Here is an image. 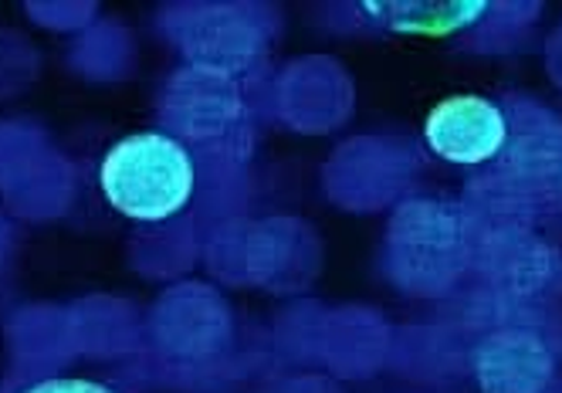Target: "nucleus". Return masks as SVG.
<instances>
[{"mask_svg":"<svg viewBox=\"0 0 562 393\" xmlns=\"http://www.w3.org/2000/svg\"><path fill=\"white\" fill-rule=\"evenodd\" d=\"M102 190L109 204L136 221H164L193 193L190 153L159 133H136L115 143L102 164Z\"/></svg>","mask_w":562,"mask_h":393,"instance_id":"obj_1","label":"nucleus"},{"mask_svg":"<svg viewBox=\"0 0 562 393\" xmlns=\"http://www.w3.org/2000/svg\"><path fill=\"white\" fill-rule=\"evenodd\" d=\"M24 393H115V390L92 383V380H45V383H37Z\"/></svg>","mask_w":562,"mask_h":393,"instance_id":"obj_3","label":"nucleus"},{"mask_svg":"<svg viewBox=\"0 0 562 393\" xmlns=\"http://www.w3.org/2000/svg\"><path fill=\"white\" fill-rule=\"evenodd\" d=\"M427 143L451 164H485L505 143L502 112L477 96H451L427 115Z\"/></svg>","mask_w":562,"mask_h":393,"instance_id":"obj_2","label":"nucleus"}]
</instances>
